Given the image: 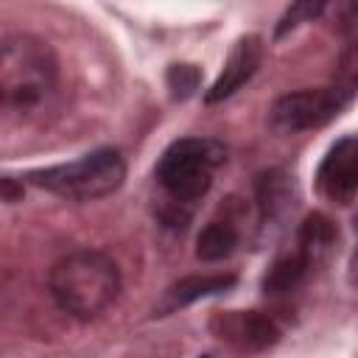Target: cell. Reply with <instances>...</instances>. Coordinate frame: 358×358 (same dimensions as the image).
Instances as JSON below:
<instances>
[{"label": "cell", "instance_id": "1", "mask_svg": "<svg viewBox=\"0 0 358 358\" xmlns=\"http://www.w3.org/2000/svg\"><path fill=\"white\" fill-rule=\"evenodd\" d=\"M48 285L64 313L76 319H95L115 302L120 291V271L103 252L78 249L53 263Z\"/></svg>", "mask_w": 358, "mask_h": 358}, {"label": "cell", "instance_id": "2", "mask_svg": "<svg viewBox=\"0 0 358 358\" xmlns=\"http://www.w3.org/2000/svg\"><path fill=\"white\" fill-rule=\"evenodd\" d=\"M56 81V56L48 42L31 34H14L0 48V90L3 101L17 109H31Z\"/></svg>", "mask_w": 358, "mask_h": 358}, {"label": "cell", "instance_id": "3", "mask_svg": "<svg viewBox=\"0 0 358 358\" xmlns=\"http://www.w3.org/2000/svg\"><path fill=\"white\" fill-rule=\"evenodd\" d=\"M126 179V162L115 148H98L76 162L53 165L34 173V182L56 196L92 201L115 193Z\"/></svg>", "mask_w": 358, "mask_h": 358}, {"label": "cell", "instance_id": "4", "mask_svg": "<svg viewBox=\"0 0 358 358\" xmlns=\"http://www.w3.org/2000/svg\"><path fill=\"white\" fill-rule=\"evenodd\" d=\"M227 159V148L210 137H187L173 143L157 168L159 185L179 204H190L210 190L213 171Z\"/></svg>", "mask_w": 358, "mask_h": 358}, {"label": "cell", "instance_id": "5", "mask_svg": "<svg viewBox=\"0 0 358 358\" xmlns=\"http://www.w3.org/2000/svg\"><path fill=\"white\" fill-rule=\"evenodd\" d=\"M350 103L347 87H322V90H299L285 92L271 103V123L280 131H305L324 126Z\"/></svg>", "mask_w": 358, "mask_h": 358}, {"label": "cell", "instance_id": "6", "mask_svg": "<svg viewBox=\"0 0 358 358\" xmlns=\"http://www.w3.org/2000/svg\"><path fill=\"white\" fill-rule=\"evenodd\" d=\"M316 179H319L322 193L333 201L344 204L352 196H358V140L355 137L338 140L327 151Z\"/></svg>", "mask_w": 358, "mask_h": 358}, {"label": "cell", "instance_id": "7", "mask_svg": "<svg viewBox=\"0 0 358 358\" xmlns=\"http://www.w3.org/2000/svg\"><path fill=\"white\" fill-rule=\"evenodd\" d=\"M263 59V39L260 36H243L235 42V48L229 50L221 76L215 78V84L207 90V103H218L224 98H229L232 92H238L260 67Z\"/></svg>", "mask_w": 358, "mask_h": 358}, {"label": "cell", "instance_id": "8", "mask_svg": "<svg viewBox=\"0 0 358 358\" xmlns=\"http://www.w3.org/2000/svg\"><path fill=\"white\" fill-rule=\"evenodd\" d=\"M213 330L221 338H227V341H232V344H238L243 350H266V347L277 344V338H280L277 324L268 316L257 313V310L224 313V316H218L213 322Z\"/></svg>", "mask_w": 358, "mask_h": 358}, {"label": "cell", "instance_id": "9", "mask_svg": "<svg viewBox=\"0 0 358 358\" xmlns=\"http://www.w3.org/2000/svg\"><path fill=\"white\" fill-rule=\"evenodd\" d=\"M232 285H235V277H232V274L185 277V280H179L176 285H171V288H168L162 310H176V308L190 305V302H196V299H204V296L221 294V291H227V288H232Z\"/></svg>", "mask_w": 358, "mask_h": 358}, {"label": "cell", "instance_id": "10", "mask_svg": "<svg viewBox=\"0 0 358 358\" xmlns=\"http://www.w3.org/2000/svg\"><path fill=\"white\" fill-rule=\"evenodd\" d=\"M336 243V227L327 215L313 213L305 218L302 229H299V252L305 255L308 266H316L319 260L327 257V252Z\"/></svg>", "mask_w": 358, "mask_h": 358}, {"label": "cell", "instance_id": "11", "mask_svg": "<svg viewBox=\"0 0 358 358\" xmlns=\"http://www.w3.org/2000/svg\"><path fill=\"white\" fill-rule=\"evenodd\" d=\"M235 246H238V232L229 221H213L196 238V255L207 263L229 257L235 252Z\"/></svg>", "mask_w": 358, "mask_h": 358}, {"label": "cell", "instance_id": "12", "mask_svg": "<svg viewBox=\"0 0 358 358\" xmlns=\"http://www.w3.org/2000/svg\"><path fill=\"white\" fill-rule=\"evenodd\" d=\"M308 268H310V266H308V260H305V255H302L299 249H296L294 255H285V257L274 260V266L268 268V274H266V280H263L266 294H285V291L296 288Z\"/></svg>", "mask_w": 358, "mask_h": 358}, {"label": "cell", "instance_id": "13", "mask_svg": "<svg viewBox=\"0 0 358 358\" xmlns=\"http://www.w3.org/2000/svg\"><path fill=\"white\" fill-rule=\"evenodd\" d=\"M257 201H260V210H263V218H274L280 215L288 201H291V187H288V179L280 173V171H268L257 179Z\"/></svg>", "mask_w": 358, "mask_h": 358}, {"label": "cell", "instance_id": "14", "mask_svg": "<svg viewBox=\"0 0 358 358\" xmlns=\"http://www.w3.org/2000/svg\"><path fill=\"white\" fill-rule=\"evenodd\" d=\"M165 81H168L171 95H173L176 101H185V98H190V95L199 90L201 73H199V67H193V64H173V67L168 70Z\"/></svg>", "mask_w": 358, "mask_h": 358}, {"label": "cell", "instance_id": "15", "mask_svg": "<svg viewBox=\"0 0 358 358\" xmlns=\"http://www.w3.org/2000/svg\"><path fill=\"white\" fill-rule=\"evenodd\" d=\"M322 8H324L322 3H310V0L294 3V6L285 11V17L280 20V25H277V36H282V34H285V31H291V28H296L302 20H310V17H316Z\"/></svg>", "mask_w": 358, "mask_h": 358}, {"label": "cell", "instance_id": "16", "mask_svg": "<svg viewBox=\"0 0 358 358\" xmlns=\"http://www.w3.org/2000/svg\"><path fill=\"white\" fill-rule=\"evenodd\" d=\"M341 78L347 81V87L358 90V42H352L341 53Z\"/></svg>", "mask_w": 358, "mask_h": 358}, {"label": "cell", "instance_id": "17", "mask_svg": "<svg viewBox=\"0 0 358 358\" xmlns=\"http://www.w3.org/2000/svg\"><path fill=\"white\" fill-rule=\"evenodd\" d=\"M17 196H22V190H14V179L6 176V179H3V199H6V201H17Z\"/></svg>", "mask_w": 358, "mask_h": 358}, {"label": "cell", "instance_id": "18", "mask_svg": "<svg viewBox=\"0 0 358 358\" xmlns=\"http://www.w3.org/2000/svg\"><path fill=\"white\" fill-rule=\"evenodd\" d=\"M350 280L352 285H358V252L352 255V263H350Z\"/></svg>", "mask_w": 358, "mask_h": 358}, {"label": "cell", "instance_id": "19", "mask_svg": "<svg viewBox=\"0 0 358 358\" xmlns=\"http://www.w3.org/2000/svg\"><path fill=\"white\" fill-rule=\"evenodd\" d=\"M201 358H213V355H201Z\"/></svg>", "mask_w": 358, "mask_h": 358}]
</instances>
